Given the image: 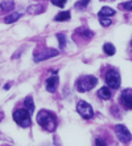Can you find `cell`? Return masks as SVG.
Wrapping results in <instances>:
<instances>
[{"label": "cell", "instance_id": "obj_1", "mask_svg": "<svg viewBox=\"0 0 132 146\" xmlns=\"http://www.w3.org/2000/svg\"><path fill=\"white\" fill-rule=\"evenodd\" d=\"M38 125L46 131H54L57 127V118L49 110H41L36 117Z\"/></svg>", "mask_w": 132, "mask_h": 146}, {"label": "cell", "instance_id": "obj_2", "mask_svg": "<svg viewBox=\"0 0 132 146\" xmlns=\"http://www.w3.org/2000/svg\"><path fill=\"white\" fill-rule=\"evenodd\" d=\"M98 84V78L95 76H90V74H87V76H82L81 78H78L77 81V89H78V92L81 93H85V92H89L91 89H94Z\"/></svg>", "mask_w": 132, "mask_h": 146}, {"label": "cell", "instance_id": "obj_3", "mask_svg": "<svg viewBox=\"0 0 132 146\" xmlns=\"http://www.w3.org/2000/svg\"><path fill=\"white\" fill-rule=\"evenodd\" d=\"M12 117H13V119H15V122L17 125H20V126H23V127H28L32 123V121H30V113L26 109H16L13 111Z\"/></svg>", "mask_w": 132, "mask_h": 146}, {"label": "cell", "instance_id": "obj_4", "mask_svg": "<svg viewBox=\"0 0 132 146\" xmlns=\"http://www.w3.org/2000/svg\"><path fill=\"white\" fill-rule=\"evenodd\" d=\"M106 82H107V86L110 89H118L120 86V74L119 72L115 69H111L106 73Z\"/></svg>", "mask_w": 132, "mask_h": 146}, {"label": "cell", "instance_id": "obj_5", "mask_svg": "<svg viewBox=\"0 0 132 146\" xmlns=\"http://www.w3.org/2000/svg\"><path fill=\"white\" fill-rule=\"evenodd\" d=\"M77 111L86 119L94 117V110L91 108V105L89 102H86V101H79L77 104Z\"/></svg>", "mask_w": 132, "mask_h": 146}, {"label": "cell", "instance_id": "obj_6", "mask_svg": "<svg viewBox=\"0 0 132 146\" xmlns=\"http://www.w3.org/2000/svg\"><path fill=\"white\" fill-rule=\"evenodd\" d=\"M115 133H116V137L119 138V141L123 143H127L132 139L131 133L124 125H116L115 126Z\"/></svg>", "mask_w": 132, "mask_h": 146}, {"label": "cell", "instance_id": "obj_7", "mask_svg": "<svg viewBox=\"0 0 132 146\" xmlns=\"http://www.w3.org/2000/svg\"><path fill=\"white\" fill-rule=\"evenodd\" d=\"M58 54V50L57 49H52V48H48V49H42L41 52H34V61L36 62H40V61H44L46 58H50V57H54Z\"/></svg>", "mask_w": 132, "mask_h": 146}, {"label": "cell", "instance_id": "obj_8", "mask_svg": "<svg viewBox=\"0 0 132 146\" xmlns=\"http://www.w3.org/2000/svg\"><path fill=\"white\" fill-rule=\"evenodd\" d=\"M119 102H120L125 109H132V89H124V90L121 92Z\"/></svg>", "mask_w": 132, "mask_h": 146}, {"label": "cell", "instance_id": "obj_9", "mask_svg": "<svg viewBox=\"0 0 132 146\" xmlns=\"http://www.w3.org/2000/svg\"><path fill=\"white\" fill-rule=\"evenodd\" d=\"M58 77L57 76H54V77H49L48 80H46V82H45V86H46V90L48 92H50V93H53L54 90L57 89V85H58Z\"/></svg>", "mask_w": 132, "mask_h": 146}, {"label": "cell", "instance_id": "obj_10", "mask_svg": "<svg viewBox=\"0 0 132 146\" xmlns=\"http://www.w3.org/2000/svg\"><path fill=\"white\" fill-rule=\"evenodd\" d=\"M45 11V5L44 4H34V5H29L26 12L29 13V15H40L42 12Z\"/></svg>", "mask_w": 132, "mask_h": 146}, {"label": "cell", "instance_id": "obj_11", "mask_svg": "<svg viewBox=\"0 0 132 146\" xmlns=\"http://www.w3.org/2000/svg\"><path fill=\"white\" fill-rule=\"evenodd\" d=\"M13 7H15V1L13 0H1V3H0V11L1 12L11 11Z\"/></svg>", "mask_w": 132, "mask_h": 146}, {"label": "cell", "instance_id": "obj_12", "mask_svg": "<svg viewBox=\"0 0 132 146\" xmlns=\"http://www.w3.org/2000/svg\"><path fill=\"white\" fill-rule=\"evenodd\" d=\"M98 96H99V98H102V100H110V98H111V89H110L108 86H103V88L99 89Z\"/></svg>", "mask_w": 132, "mask_h": 146}, {"label": "cell", "instance_id": "obj_13", "mask_svg": "<svg viewBox=\"0 0 132 146\" xmlns=\"http://www.w3.org/2000/svg\"><path fill=\"white\" fill-rule=\"evenodd\" d=\"M112 15H115V11L110 7H102V9L98 12L99 17H108V16H112Z\"/></svg>", "mask_w": 132, "mask_h": 146}, {"label": "cell", "instance_id": "obj_14", "mask_svg": "<svg viewBox=\"0 0 132 146\" xmlns=\"http://www.w3.org/2000/svg\"><path fill=\"white\" fill-rule=\"evenodd\" d=\"M77 33H78L81 37H85V38H91L94 36V32L87 29V28H78L77 29Z\"/></svg>", "mask_w": 132, "mask_h": 146}, {"label": "cell", "instance_id": "obj_15", "mask_svg": "<svg viewBox=\"0 0 132 146\" xmlns=\"http://www.w3.org/2000/svg\"><path fill=\"white\" fill-rule=\"evenodd\" d=\"M20 17H21V15H20L19 12H13V13H11V15H8L4 17V23H7V24L15 23V21H17Z\"/></svg>", "mask_w": 132, "mask_h": 146}, {"label": "cell", "instance_id": "obj_16", "mask_svg": "<svg viewBox=\"0 0 132 146\" xmlns=\"http://www.w3.org/2000/svg\"><path fill=\"white\" fill-rule=\"evenodd\" d=\"M70 12L69 11H64V12H60V13H57L56 17H54V20L56 21H68V20H70Z\"/></svg>", "mask_w": 132, "mask_h": 146}, {"label": "cell", "instance_id": "obj_17", "mask_svg": "<svg viewBox=\"0 0 132 146\" xmlns=\"http://www.w3.org/2000/svg\"><path fill=\"white\" fill-rule=\"evenodd\" d=\"M24 106H25L24 109H26V110L29 111V113H33V110H34V104H33V98H32L30 96H28L25 100H24Z\"/></svg>", "mask_w": 132, "mask_h": 146}, {"label": "cell", "instance_id": "obj_18", "mask_svg": "<svg viewBox=\"0 0 132 146\" xmlns=\"http://www.w3.org/2000/svg\"><path fill=\"white\" fill-rule=\"evenodd\" d=\"M103 50H104V53L108 54V56L115 54V46H114L111 42H106L104 45H103Z\"/></svg>", "mask_w": 132, "mask_h": 146}, {"label": "cell", "instance_id": "obj_19", "mask_svg": "<svg viewBox=\"0 0 132 146\" xmlns=\"http://www.w3.org/2000/svg\"><path fill=\"white\" fill-rule=\"evenodd\" d=\"M119 8H120V9H124V11H132V0L125 1V3H120L119 4Z\"/></svg>", "mask_w": 132, "mask_h": 146}, {"label": "cell", "instance_id": "obj_20", "mask_svg": "<svg viewBox=\"0 0 132 146\" xmlns=\"http://www.w3.org/2000/svg\"><path fill=\"white\" fill-rule=\"evenodd\" d=\"M57 38L60 41V48H65V45H66V37H65L64 33H57Z\"/></svg>", "mask_w": 132, "mask_h": 146}, {"label": "cell", "instance_id": "obj_21", "mask_svg": "<svg viewBox=\"0 0 132 146\" xmlns=\"http://www.w3.org/2000/svg\"><path fill=\"white\" fill-rule=\"evenodd\" d=\"M89 3H90V0H79V1H77V3H76V8H77V9L86 8Z\"/></svg>", "mask_w": 132, "mask_h": 146}, {"label": "cell", "instance_id": "obj_22", "mask_svg": "<svg viewBox=\"0 0 132 146\" xmlns=\"http://www.w3.org/2000/svg\"><path fill=\"white\" fill-rule=\"evenodd\" d=\"M99 23H100V25L102 27H108V25H111V19H108V17H99Z\"/></svg>", "mask_w": 132, "mask_h": 146}, {"label": "cell", "instance_id": "obj_23", "mask_svg": "<svg viewBox=\"0 0 132 146\" xmlns=\"http://www.w3.org/2000/svg\"><path fill=\"white\" fill-rule=\"evenodd\" d=\"M54 5H57V7H64L65 4H66V0H50Z\"/></svg>", "mask_w": 132, "mask_h": 146}, {"label": "cell", "instance_id": "obj_24", "mask_svg": "<svg viewBox=\"0 0 132 146\" xmlns=\"http://www.w3.org/2000/svg\"><path fill=\"white\" fill-rule=\"evenodd\" d=\"M94 146H107V145H106V142L102 138H97L94 142Z\"/></svg>", "mask_w": 132, "mask_h": 146}, {"label": "cell", "instance_id": "obj_25", "mask_svg": "<svg viewBox=\"0 0 132 146\" xmlns=\"http://www.w3.org/2000/svg\"><path fill=\"white\" fill-rule=\"evenodd\" d=\"M131 48H132V41H131Z\"/></svg>", "mask_w": 132, "mask_h": 146}]
</instances>
